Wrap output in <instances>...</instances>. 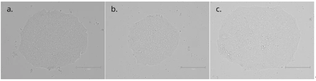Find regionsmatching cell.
<instances>
[{"mask_svg": "<svg viewBox=\"0 0 316 81\" xmlns=\"http://www.w3.org/2000/svg\"><path fill=\"white\" fill-rule=\"evenodd\" d=\"M132 31L131 48L138 62L143 64L160 63L172 55L179 43L178 31L160 15L148 16Z\"/></svg>", "mask_w": 316, "mask_h": 81, "instance_id": "6da1fadb", "label": "cell"}]
</instances>
